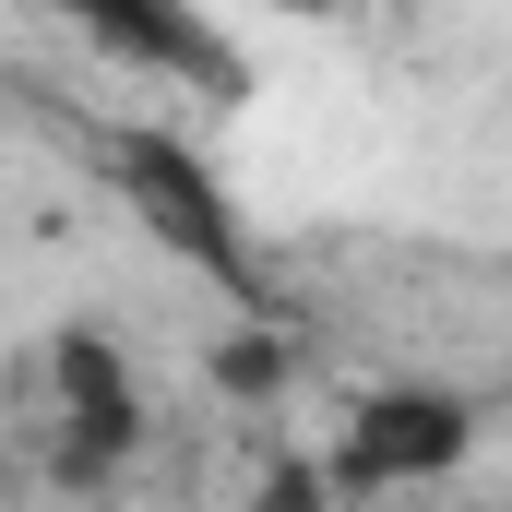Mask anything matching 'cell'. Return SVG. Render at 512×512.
Masks as SVG:
<instances>
[{"label":"cell","instance_id":"obj_8","mask_svg":"<svg viewBox=\"0 0 512 512\" xmlns=\"http://www.w3.org/2000/svg\"><path fill=\"white\" fill-rule=\"evenodd\" d=\"M274 12H346V0H274Z\"/></svg>","mask_w":512,"mask_h":512},{"label":"cell","instance_id":"obj_5","mask_svg":"<svg viewBox=\"0 0 512 512\" xmlns=\"http://www.w3.org/2000/svg\"><path fill=\"white\" fill-rule=\"evenodd\" d=\"M24 382H36V405L48 417H72V405H120L131 382V358H120V334H96V322H72V334H48L36 358H24Z\"/></svg>","mask_w":512,"mask_h":512},{"label":"cell","instance_id":"obj_6","mask_svg":"<svg viewBox=\"0 0 512 512\" xmlns=\"http://www.w3.org/2000/svg\"><path fill=\"white\" fill-rule=\"evenodd\" d=\"M203 382H215V405H274V393L298 382L286 322H239V334H215V346H203Z\"/></svg>","mask_w":512,"mask_h":512},{"label":"cell","instance_id":"obj_2","mask_svg":"<svg viewBox=\"0 0 512 512\" xmlns=\"http://www.w3.org/2000/svg\"><path fill=\"white\" fill-rule=\"evenodd\" d=\"M108 179L131 191V215H143V227H155L179 262H203L227 298H251V310L274 298V286H262L251 227L227 215V191H215V167H203L191 143H167V131H108Z\"/></svg>","mask_w":512,"mask_h":512},{"label":"cell","instance_id":"obj_3","mask_svg":"<svg viewBox=\"0 0 512 512\" xmlns=\"http://www.w3.org/2000/svg\"><path fill=\"white\" fill-rule=\"evenodd\" d=\"M108 60H131V72H179V84H203V96H239L251 84V60L191 12V0H60Z\"/></svg>","mask_w":512,"mask_h":512},{"label":"cell","instance_id":"obj_1","mask_svg":"<svg viewBox=\"0 0 512 512\" xmlns=\"http://www.w3.org/2000/svg\"><path fill=\"white\" fill-rule=\"evenodd\" d=\"M465 453H477V405L453 382H370L346 405V429L322 441V477L358 512V501H405V489L465 477Z\"/></svg>","mask_w":512,"mask_h":512},{"label":"cell","instance_id":"obj_7","mask_svg":"<svg viewBox=\"0 0 512 512\" xmlns=\"http://www.w3.org/2000/svg\"><path fill=\"white\" fill-rule=\"evenodd\" d=\"M239 512H346V501H334L322 453H262V465H251V489H239Z\"/></svg>","mask_w":512,"mask_h":512},{"label":"cell","instance_id":"obj_9","mask_svg":"<svg viewBox=\"0 0 512 512\" xmlns=\"http://www.w3.org/2000/svg\"><path fill=\"white\" fill-rule=\"evenodd\" d=\"M358 512H405V501H358Z\"/></svg>","mask_w":512,"mask_h":512},{"label":"cell","instance_id":"obj_4","mask_svg":"<svg viewBox=\"0 0 512 512\" xmlns=\"http://www.w3.org/2000/svg\"><path fill=\"white\" fill-rule=\"evenodd\" d=\"M143 441H155L143 393H120V405H72V417L36 429V477H48L60 501H108L131 465H143Z\"/></svg>","mask_w":512,"mask_h":512}]
</instances>
